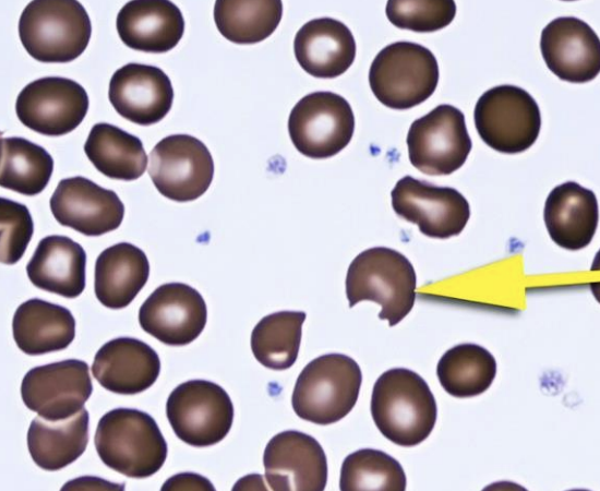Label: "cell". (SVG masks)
Instances as JSON below:
<instances>
[{
    "instance_id": "1",
    "label": "cell",
    "mask_w": 600,
    "mask_h": 491,
    "mask_svg": "<svg viewBox=\"0 0 600 491\" xmlns=\"http://www.w3.org/2000/svg\"><path fill=\"white\" fill-rule=\"evenodd\" d=\"M371 415L387 440L410 447L431 434L437 407L422 376L406 368H393L382 373L374 383Z\"/></svg>"
},
{
    "instance_id": "2",
    "label": "cell",
    "mask_w": 600,
    "mask_h": 491,
    "mask_svg": "<svg viewBox=\"0 0 600 491\" xmlns=\"http://www.w3.org/2000/svg\"><path fill=\"white\" fill-rule=\"evenodd\" d=\"M101 462L130 478H147L164 465L168 447L155 419L145 411L116 408L99 420L94 438Z\"/></svg>"
},
{
    "instance_id": "3",
    "label": "cell",
    "mask_w": 600,
    "mask_h": 491,
    "mask_svg": "<svg viewBox=\"0 0 600 491\" xmlns=\"http://www.w3.org/2000/svg\"><path fill=\"white\" fill-rule=\"evenodd\" d=\"M416 272L400 252L385 247L370 248L350 263L346 276L349 307L370 300L382 307L380 320L398 324L416 300Z\"/></svg>"
},
{
    "instance_id": "4",
    "label": "cell",
    "mask_w": 600,
    "mask_h": 491,
    "mask_svg": "<svg viewBox=\"0 0 600 491\" xmlns=\"http://www.w3.org/2000/svg\"><path fill=\"white\" fill-rule=\"evenodd\" d=\"M362 382L359 364L343 354H327L300 372L291 396L298 417L325 426L339 421L355 407Z\"/></svg>"
},
{
    "instance_id": "5",
    "label": "cell",
    "mask_w": 600,
    "mask_h": 491,
    "mask_svg": "<svg viewBox=\"0 0 600 491\" xmlns=\"http://www.w3.org/2000/svg\"><path fill=\"white\" fill-rule=\"evenodd\" d=\"M19 35L32 58L47 63L70 62L86 49L91 19L79 1L29 2L19 21Z\"/></svg>"
},
{
    "instance_id": "6",
    "label": "cell",
    "mask_w": 600,
    "mask_h": 491,
    "mask_svg": "<svg viewBox=\"0 0 600 491\" xmlns=\"http://www.w3.org/2000/svg\"><path fill=\"white\" fill-rule=\"evenodd\" d=\"M439 82L436 58L427 47L396 41L384 47L369 71L372 93L384 106L409 109L427 100Z\"/></svg>"
},
{
    "instance_id": "7",
    "label": "cell",
    "mask_w": 600,
    "mask_h": 491,
    "mask_svg": "<svg viewBox=\"0 0 600 491\" xmlns=\"http://www.w3.org/2000/svg\"><path fill=\"white\" fill-rule=\"evenodd\" d=\"M473 119L482 141L504 154L528 149L541 128L537 101L524 88L508 84L484 92L475 106Z\"/></svg>"
},
{
    "instance_id": "8",
    "label": "cell",
    "mask_w": 600,
    "mask_h": 491,
    "mask_svg": "<svg viewBox=\"0 0 600 491\" xmlns=\"http://www.w3.org/2000/svg\"><path fill=\"white\" fill-rule=\"evenodd\" d=\"M166 415L175 434L184 443L212 446L230 431L233 405L227 392L206 380H190L169 394Z\"/></svg>"
},
{
    "instance_id": "9",
    "label": "cell",
    "mask_w": 600,
    "mask_h": 491,
    "mask_svg": "<svg viewBox=\"0 0 600 491\" xmlns=\"http://www.w3.org/2000/svg\"><path fill=\"white\" fill-rule=\"evenodd\" d=\"M288 131L295 147L314 159L332 157L344 149L355 131L349 103L333 92H314L291 109Z\"/></svg>"
},
{
    "instance_id": "10",
    "label": "cell",
    "mask_w": 600,
    "mask_h": 491,
    "mask_svg": "<svg viewBox=\"0 0 600 491\" xmlns=\"http://www.w3.org/2000/svg\"><path fill=\"white\" fill-rule=\"evenodd\" d=\"M406 142L411 165L431 176H446L459 169L472 146L464 113L446 104L416 119Z\"/></svg>"
},
{
    "instance_id": "11",
    "label": "cell",
    "mask_w": 600,
    "mask_h": 491,
    "mask_svg": "<svg viewBox=\"0 0 600 491\" xmlns=\"http://www.w3.org/2000/svg\"><path fill=\"white\" fill-rule=\"evenodd\" d=\"M148 175L165 197L190 202L202 196L214 176V161L206 145L189 134L160 140L149 154Z\"/></svg>"
},
{
    "instance_id": "12",
    "label": "cell",
    "mask_w": 600,
    "mask_h": 491,
    "mask_svg": "<svg viewBox=\"0 0 600 491\" xmlns=\"http://www.w3.org/2000/svg\"><path fill=\"white\" fill-rule=\"evenodd\" d=\"M391 196L395 213L418 225L420 232L430 238L459 235L470 217L469 203L459 191L411 176L399 179Z\"/></svg>"
},
{
    "instance_id": "13",
    "label": "cell",
    "mask_w": 600,
    "mask_h": 491,
    "mask_svg": "<svg viewBox=\"0 0 600 491\" xmlns=\"http://www.w3.org/2000/svg\"><path fill=\"white\" fill-rule=\"evenodd\" d=\"M88 96L77 82L47 76L27 84L17 95L15 112L25 127L49 136L72 132L88 110Z\"/></svg>"
},
{
    "instance_id": "14",
    "label": "cell",
    "mask_w": 600,
    "mask_h": 491,
    "mask_svg": "<svg viewBox=\"0 0 600 491\" xmlns=\"http://www.w3.org/2000/svg\"><path fill=\"white\" fill-rule=\"evenodd\" d=\"M92 392L89 367L79 359L35 367L21 384L25 406L48 420L74 416L84 408Z\"/></svg>"
},
{
    "instance_id": "15",
    "label": "cell",
    "mask_w": 600,
    "mask_h": 491,
    "mask_svg": "<svg viewBox=\"0 0 600 491\" xmlns=\"http://www.w3.org/2000/svg\"><path fill=\"white\" fill-rule=\"evenodd\" d=\"M207 321L202 295L183 283L157 287L139 310L141 327L169 346H184L195 340Z\"/></svg>"
},
{
    "instance_id": "16",
    "label": "cell",
    "mask_w": 600,
    "mask_h": 491,
    "mask_svg": "<svg viewBox=\"0 0 600 491\" xmlns=\"http://www.w3.org/2000/svg\"><path fill=\"white\" fill-rule=\"evenodd\" d=\"M49 205L60 225L88 237L116 230L124 216V205L115 191L82 176L60 180Z\"/></svg>"
},
{
    "instance_id": "17",
    "label": "cell",
    "mask_w": 600,
    "mask_h": 491,
    "mask_svg": "<svg viewBox=\"0 0 600 491\" xmlns=\"http://www.w3.org/2000/svg\"><path fill=\"white\" fill-rule=\"evenodd\" d=\"M265 478L273 490H324L327 460L321 444L311 435L287 430L265 446Z\"/></svg>"
},
{
    "instance_id": "18",
    "label": "cell",
    "mask_w": 600,
    "mask_h": 491,
    "mask_svg": "<svg viewBox=\"0 0 600 491\" xmlns=\"http://www.w3.org/2000/svg\"><path fill=\"white\" fill-rule=\"evenodd\" d=\"M540 49L547 67L563 81L586 83L599 74V37L580 19L551 21L541 32Z\"/></svg>"
},
{
    "instance_id": "19",
    "label": "cell",
    "mask_w": 600,
    "mask_h": 491,
    "mask_svg": "<svg viewBox=\"0 0 600 491\" xmlns=\"http://www.w3.org/2000/svg\"><path fill=\"white\" fill-rule=\"evenodd\" d=\"M108 97L121 117L140 125H151L169 112L173 88L161 69L131 62L112 74Z\"/></svg>"
},
{
    "instance_id": "20",
    "label": "cell",
    "mask_w": 600,
    "mask_h": 491,
    "mask_svg": "<svg viewBox=\"0 0 600 491\" xmlns=\"http://www.w3.org/2000/svg\"><path fill=\"white\" fill-rule=\"evenodd\" d=\"M92 372L104 388L133 395L155 383L160 372V359L146 343L133 337H118L99 348Z\"/></svg>"
},
{
    "instance_id": "21",
    "label": "cell",
    "mask_w": 600,
    "mask_h": 491,
    "mask_svg": "<svg viewBox=\"0 0 600 491\" xmlns=\"http://www.w3.org/2000/svg\"><path fill=\"white\" fill-rule=\"evenodd\" d=\"M116 26L125 46L152 53L171 50L184 33L180 9L167 0L127 2L117 15Z\"/></svg>"
},
{
    "instance_id": "22",
    "label": "cell",
    "mask_w": 600,
    "mask_h": 491,
    "mask_svg": "<svg viewBox=\"0 0 600 491\" xmlns=\"http://www.w3.org/2000/svg\"><path fill=\"white\" fill-rule=\"evenodd\" d=\"M293 51L300 67L310 75L334 79L352 64L356 41L343 22L320 17L300 27L295 36Z\"/></svg>"
},
{
    "instance_id": "23",
    "label": "cell",
    "mask_w": 600,
    "mask_h": 491,
    "mask_svg": "<svg viewBox=\"0 0 600 491\" xmlns=\"http://www.w3.org/2000/svg\"><path fill=\"white\" fill-rule=\"evenodd\" d=\"M544 224L551 239L566 250H580L592 240L599 221L595 193L577 182L555 187L544 204Z\"/></svg>"
},
{
    "instance_id": "24",
    "label": "cell",
    "mask_w": 600,
    "mask_h": 491,
    "mask_svg": "<svg viewBox=\"0 0 600 491\" xmlns=\"http://www.w3.org/2000/svg\"><path fill=\"white\" fill-rule=\"evenodd\" d=\"M86 253L65 236L43 238L26 265L31 283L64 298H76L85 289Z\"/></svg>"
},
{
    "instance_id": "25",
    "label": "cell",
    "mask_w": 600,
    "mask_h": 491,
    "mask_svg": "<svg viewBox=\"0 0 600 491\" xmlns=\"http://www.w3.org/2000/svg\"><path fill=\"white\" fill-rule=\"evenodd\" d=\"M148 276L149 263L143 250L128 242L110 246L95 263L96 298L109 309L125 308L144 287Z\"/></svg>"
},
{
    "instance_id": "26",
    "label": "cell",
    "mask_w": 600,
    "mask_h": 491,
    "mask_svg": "<svg viewBox=\"0 0 600 491\" xmlns=\"http://www.w3.org/2000/svg\"><path fill=\"white\" fill-rule=\"evenodd\" d=\"M13 338L27 355L65 349L75 337V320L62 306L39 298L21 303L12 320Z\"/></svg>"
},
{
    "instance_id": "27",
    "label": "cell",
    "mask_w": 600,
    "mask_h": 491,
    "mask_svg": "<svg viewBox=\"0 0 600 491\" xmlns=\"http://www.w3.org/2000/svg\"><path fill=\"white\" fill-rule=\"evenodd\" d=\"M88 411L83 408L61 420L35 417L27 431V447L41 469L56 471L75 462L88 443Z\"/></svg>"
},
{
    "instance_id": "28",
    "label": "cell",
    "mask_w": 600,
    "mask_h": 491,
    "mask_svg": "<svg viewBox=\"0 0 600 491\" xmlns=\"http://www.w3.org/2000/svg\"><path fill=\"white\" fill-rule=\"evenodd\" d=\"M84 152L94 167L111 179L136 180L147 167L142 141L106 122L96 123L91 129Z\"/></svg>"
},
{
    "instance_id": "29",
    "label": "cell",
    "mask_w": 600,
    "mask_h": 491,
    "mask_svg": "<svg viewBox=\"0 0 600 491\" xmlns=\"http://www.w3.org/2000/svg\"><path fill=\"white\" fill-rule=\"evenodd\" d=\"M440 384L446 393L468 398L485 392L496 375V361L484 347L460 344L446 350L436 367Z\"/></svg>"
},
{
    "instance_id": "30",
    "label": "cell",
    "mask_w": 600,
    "mask_h": 491,
    "mask_svg": "<svg viewBox=\"0 0 600 491\" xmlns=\"http://www.w3.org/2000/svg\"><path fill=\"white\" fill-rule=\"evenodd\" d=\"M0 185L24 195H36L48 184L53 159L40 145L23 137H2Z\"/></svg>"
},
{
    "instance_id": "31",
    "label": "cell",
    "mask_w": 600,
    "mask_h": 491,
    "mask_svg": "<svg viewBox=\"0 0 600 491\" xmlns=\"http://www.w3.org/2000/svg\"><path fill=\"white\" fill-rule=\"evenodd\" d=\"M303 311H279L262 318L251 334V349L255 359L272 370H286L297 360Z\"/></svg>"
},
{
    "instance_id": "32",
    "label": "cell",
    "mask_w": 600,
    "mask_h": 491,
    "mask_svg": "<svg viewBox=\"0 0 600 491\" xmlns=\"http://www.w3.org/2000/svg\"><path fill=\"white\" fill-rule=\"evenodd\" d=\"M283 15L281 1H216L214 21L228 40L249 45L271 36Z\"/></svg>"
},
{
    "instance_id": "33",
    "label": "cell",
    "mask_w": 600,
    "mask_h": 491,
    "mask_svg": "<svg viewBox=\"0 0 600 491\" xmlns=\"http://www.w3.org/2000/svg\"><path fill=\"white\" fill-rule=\"evenodd\" d=\"M406 484V475L399 462L383 451L358 450L343 462L339 479V488L343 491H403Z\"/></svg>"
},
{
    "instance_id": "34",
    "label": "cell",
    "mask_w": 600,
    "mask_h": 491,
    "mask_svg": "<svg viewBox=\"0 0 600 491\" xmlns=\"http://www.w3.org/2000/svg\"><path fill=\"white\" fill-rule=\"evenodd\" d=\"M454 1H394L386 4L388 21L398 28L430 33L446 27L454 20Z\"/></svg>"
},
{
    "instance_id": "35",
    "label": "cell",
    "mask_w": 600,
    "mask_h": 491,
    "mask_svg": "<svg viewBox=\"0 0 600 491\" xmlns=\"http://www.w3.org/2000/svg\"><path fill=\"white\" fill-rule=\"evenodd\" d=\"M1 263L15 264L24 254L34 232L28 208L19 202L0 199Z\"/></svg>"
}]
</instances>
